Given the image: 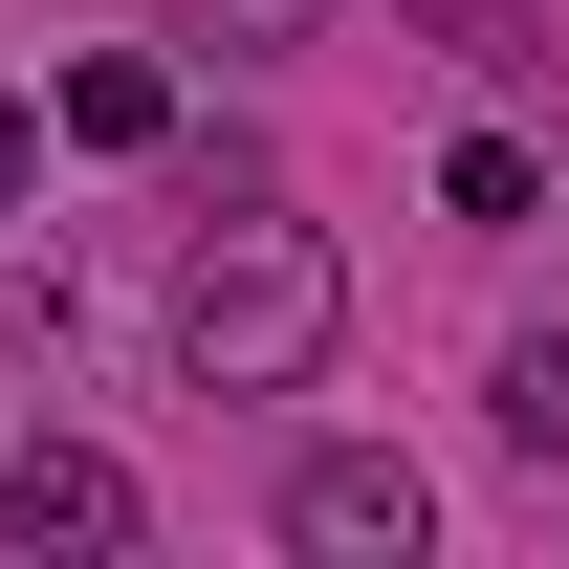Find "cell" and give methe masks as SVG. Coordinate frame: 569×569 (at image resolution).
Returning <instances> with one entry per match:
<instances>
[{
  "instance_id": "cell-2",
  "label": "cell",
  "mask_w": 569,
  "mask_h": 569,
  "mask_svg": "<svg viewBox=\"0 0 569 569\" xmlns=\"http://www.w3.org/2000/svg\"><path fill=\"white\" fill-rule=\"evenodd\" d=\"M284 548H307V569H417V548H438V482L372 460V438H329V460L284 482Z\"/></svg>"
},
{
  "instance_id": "cell-6",
  "label": "cell",
  "mask_w": 569,
  "mask_h": 569,
  "mask_svg": "<svg viewBox=\"0 0 569 569\" xmlns=\"http://www.w3.org/2000/svg\"><path fill=\"white\" fill-rule=\"evenodd\" d=\"M176 44H219V67H284V44H329V0H176Z\"/></svg>"
},
{
  "instance_id": "cell-3",
  "label": "cell",
  "mask_w": 569,
  "mask_h": 569,
  "mask_svg": "<svg viewBox=\"0 0 569 569\" xmlns=\"http://www.w3.org/2000/svg\"><path fill=\"white\" fill-rule=\"evenodd\" d=\"M0 526H22V548H132V460H88V438H22V460H0Z\"/></svg>"
},
{
  "instance_id": "cell-4",
  "label": "cell",
  "mask_w": 569,
  "mask_h": 569,
  "mask_svg": "<svg viewBox=\"0 0 569 569\" xmlns=\"http://www.w3.org/2000/svg\"><path fill=\"white\" fill-rule=\"evenodd\" d=\"M438 219H460V241H526V219H548V153H526V132H460V153H438Z\"/></svg>"
},
{
  "instance_id": "cell-7",
  "label": "cell",
  "mask_w": 569,
  "mask_h": 569,
  "mask_svg": "<svg viewBox=\"0 0 569 569\" xmlns=\"http://www.w3.org/2000/svg\"><path fill=\"white\" fill-rule=\"evenodd\" d=\"M482 395H503V438H526V460H569V329H526Z\"/></svg>"
},
{
  "instance_id": "cell-8",
  "label": "cell",
  "mask_w": 569,
  "mask_h": 569,
  "mask_svg": "<svg viewBox=\"0 0 569 569\" xmlns=\"http://www.w3.org/2000/svg\"><path fill=\"white\" fill-rule=\"evenodd\" d=\"M22 176H44V110H0V219H22Z\"/></svg>"
},
{
  "instance_id": "cell-5",
  "label": "cell",
  "mask_w": 569,
  "mask_h": 569,
  "mask_svg": "<svg viewBox=\"0 0 569 569\" xmlns=\"http://www.w3.org/2000/svg\"><path fill=\"white\" fill-rule=\"evenodd\" d=\"M176 132V67H67V153H153Z\"/></svg>"
},
{
  "instance_id": "cell-1",
  "label": "cell",
  "mask_w": 569,
  "mask_h": 569,
  "mask_svg": "<svg viewBox=\"0 0 569 569\" xmlns=\"http://www.w3.org/2000/svg\"><path fill=\"white\" fill-rule=\"evenodd\" d=\"M329 329H351V284H329L307 219H219L198 263H176V372H198V395H307Z\"/></svg>"
}]
</instances>
